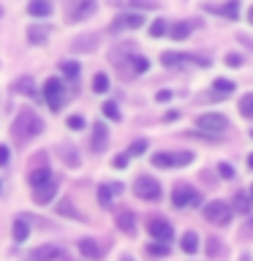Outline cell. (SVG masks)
<instances>
[{"instance_id":"cell-15","label":"cell","mask_w":253,"mask_h":261,"mask_svg":"<svg viewBox=\"0 0 253 261\" xmlns=\"http://www.w3.org/2000/svg\"><path fill=\"white\" fill-rule=\"evenodd\" d=\"M117 228L120 231H125V234H134L136 231V218H134V212H128V210H122V212H117Z\"/></svg>"},{"instance_id":"cell-30","label":"cell","mask_w":253,"mask_h":261,"mask_svg":"<svg viewBox=\"0 0 253 261\" xmlns=\"http://www.w3.org/2000/svg\"><path fill=\"white\" fill-rule=\"evenodd\" d=\"M191 28H193L191 22H177V24H174V28H171L169 33H171V38H177V41H180V38H185L188 33H191Z\"/></svg>"},{"instance_id":"cell-20","label":"cell","mask_w":253,"mask_h":261,"mask_svg":"<svg viewBox=\"0 0 253 261\" xmlns=\"http://www.w3.org/2000/svg\"><path fill=\"white\" fill-rule=\"evenodd\" d=\"M234 93V82L229 79H215L212 82V98H226Z\"/></svg>"},{"instance_id":"cell-7","label":"cell","mask_w":253,"mask_h":261,"mask_svg":"<svg viewBox=\"0 0 253 261\" xmlns=\"http://www.w3.org/2000/svg\"><path fill=\"white\" fill-rule=\"evenodd\" d=\"M44 95H46V103H49V109H60L63 101H65V90H63V82L60 79H46V85H44Z\"/></svg>"},{"instance_id":"cell-41","label":"cell","mask_w":253,"mask_h":261,"mask_svg":"<svg viewBox=\"0 0 253 261\" xmlns=\"http://www.w3.org/2000/svg\"><path fill=\"white\" fill-rule=\"evenodd\" d=\"M242 240H253V218H245V226H242Z\"/></svg>"},{"instance_id":"cell-27","label":"cell","mask_w":253,"mask_h":261,"mask_svg":"<svg viewBox=\"0 0 253 261\" xmlns=\"http://www.w3.org/2000/svg\"><path fill=\"white\" fill-rule=\"evenodd\" d=\"M248 196H250V193H245V191H240V193L234 196V207L240 210L242 215H248V212H250V204H253V199H248Z\"/></svg>"},{"instance_id":"cell-16","label":"cell","mask_w":253,"mask_h":261,"mask_svg":"<svg viewBox=\"0 0 253 261\" xmlns=\"http://www.w3.org/2000/svg\"><path fill=\"white\" fill-rule=\"evenodd\" d=\"M207 11H215V14L229 16V19H237V14H240V0H229L226 6H207Z\"/></svg>"},{"instance_id":"cell-34","label":"cell","mask_w":253,"mask_h":261,"mask_svg":"<svg viewBox=\"0 0 253 261\" xmlns=\"http://www.w3.org/2000/svg\"><path fill=\"white\" fill-rule=\"evenodd\" d=\"M147 253H150V256H169V245L153 242V245H147Z\"/></svg>"},{"instance_id":"cell-31","label":"cell","mask_w":253,"mask_h":261,"mask_svg":"<svg viewBox=\"0 0 253 261\" xmlns=\"http://www.w3.org/2000/svg\"><path fill=\"white\" fill-rule=\"evenodd\" d=\"M93 90L95 93H106V90H109V76H106V73H95L93 76Z\"/></svg>"},{"instance_id":"cell-1","label":"cell","mask_w":253,"mask_h":261,"mask_svg":"<svg viewBox=\"0 0 253 261\" xmlns=\"http://www.w3.org/2000/svg\"><path fill=\"white\" fill-rule=\"evenodd\" d=\"M41 130H44V122H41V117H38L33 109H22V112L14 117V122H11V136H14L16 144L30 142L33 136L41 134Z\"/></svg>"},{"instance_id":"cell-32","label":"cell","mask_w":253,"mask_h":261,"mask_svg":"<svg viewBox=\"0 0 253 261\" xmlns=\"http://www.w3.org/2000/svg\"><path fill=\"white\" fill-rule=\"evenodd\" d=\"M112 185H101V188H98V201H101V207H109V204H112Z\"/></svg>"},{"instance_id":"cell-3","label":"cell","mask_w":253,"mask_h":261,"mask_svg":"<svg viewBox=\"0 0 253 261\" xmlns=\"http://www.w3.org/2000/svg\"><path fill=\"white\" fill-rule=\"evenodd\" d=\"M134 193L139 196V199H144V201H158L161 199V182L144 174V177H139L134 182Z\"/></svg>"},{"instance_id":"cell-4","label":"cell","mask_w":253,"mask_h":261,"mask_svg":"<svg viewBox=\"0 0 253 261\" xmlns=\"http://www.w3.org/2000/svg\"><path fill=\"white\" fill-rule=\"evenodd\" d=\"M95 11V0H68L65 3V16L68 22H82Z\"/></svg>"},{"instance_id":"cell-47","label":"cell","mask_w":253,"mask_h":261,"mask_svg":"<svg viewBox=\"0 0 253 261\" xmlns=\"http://www.w3.org/2000/svg\"><path fill=\"white\" fill-rule=\"evenodd\" d=\"M169 98H171V93H169V90H161V93L155 95V101H161V103H163V101H169Z\"/></svg>"},{"instance_id":"cell-21","label":"cell","mask_w":253,"mask_h":261,"mask_svg":"<svg viewBox=\"0 0 253 261\" xmlns=\"http://www.w3.org/2000/svg\"><path fill=\"white\" fill-rule=\"evenodd\" d=\"M79 250H82V256H87L93 261L101 258V248L95 245V240H79Z\"/></svg>"},{"instance_id":"cell-23","label":"cell","mask_w":253,"mask_h":261,"mask_svg":"<svg viewBox=\"0 0 253 261\" xmlns=\"http://www.w3.org/2000/svg\"><path fill=\"white\" fill-rule=\"evenodd\" d=\"M14 93H19V95H36V85H33L30 76H22V79L14 82Z\"/></svg>"},{"instance_id":"cell-14","label":"cell","mask_w":253,"mask_h":261,"mask_svg":"<svg viewBox=\"0 0 253 261\" xmlns=\"http://www.w3.org/2000/svg\"><path fill=\"white\" fill-rule=\"evenodd\" d=\"M106 139H109V134H106V125L104 122H95L93 125V152H104V147H106Z\"/></svg>"},{"instance_id":"cell-10","label":"cell","mask_w":253,"mask_h":261,"mask_svg":"<svg viewBox=\"0 0 253 261\" xmlns=\"http://www.w3.org/2000/svg\"><path fill=\"white\" fill-rule=\"evenodd\" d=\"M147 231L153 234V240H161L163 245H166V242L171 240V237H174L171 226H169L163 218H150V223H147Z\"/></svg>"},{"instance_id":"cell-46","label":"cell","mask_w":253,"mask_h":261,"mask_svg":"<svg viewBox=\"0 0 253 261\" xmlns=\"http://www.w3.org/2000/svg\"><path fill=\"white\" fill-rule=\"evenodd\" d=\"M125 163H128V155H117V158H114V166H117V169H122Z\"/></svg>"},{"instance_id":"cell-39","label":"cell","mask_w":253,"mask_h":261,"mask_svg":"<svg viewBox=\"0 0 253 261\" xmlns=\"http://www.w3.org/2000/svg\"><path fill=\"white\" fill-rule=\"evenodd\" d=\"M166 30H169V28H166V22H163V19H155V22L150 24V36H155V38L163 36Z\"/></svg>"},{"instance_id":"cell-25","label":"cell","mask_w":253,"mask_h":261,"mask_svg":"<svg viewBox=\"0 0 253 261\" xmlns=\"http://www.w3.org/2000/svg\"><path fill=\"white\" fill-rule=\"evenodd\" d=\"M240 114L245 120H253V93H245L240 98Z\"/></svg>"},{"instance_id":"cell-29","label":"cell","mask_w":253,"mask_h":261,"mask_svg":"<svg viewBox=\"0 0 253 261\" xmlns=\"http://www.w3.org/2000/svg\"><path fill=\"white\" fill-rule=\"evenodd\" d=\"M183 250L185 253H196V250H199V237H196L193 231H188L183 237Z\"/></svg>"},{"instance_id":"cell-37","label":"cell","mask_w":253,"mask_h":261,"mask_svg":"<svg viewBox=\"0 0 253 261\" xmlns=\"http://www.w3.org/2000/svg\"><path fill=\"white\" fill-rule=\"evenodd\" d=\"M104 114H106L109 120H120V109H117V103H114V101H106V103H104Z\"/></svg>"},{"instance_id":"cell-42","label":"cell","mask_w":253,"mask_h":261,"mask_svg":"<svg viewBox=\"0 0 253 261\" xmlns=\"http://www.w3.org/2000/svg\"><path fill=\"white\" fill-rule=\"evenodd\" d=\"M68 128H85V117H79V114H71V117H68Z\"/></svg>"},{"instance_id":"cell-52","label":"cell","mask_w":253,"mask_h":261,"mask_svg":"<svg viewBox=\"0 0 253 261\" xmlns=\"http://www.w3.org/2000/svg\"><path fill=\"white\" fill-rule=\"evenodd\" d=\"M250 136H253V130H250Z\"/></svg>"},{"instance_id":"cell-8","label":"cell","mask_w":253,"mask_h":261,"mask_svg":"<svg viewBox=\"0 0 253 261\" xmlns=\"http://www.w3.org/2000/svg\"><path fill=\"white\" fill-rule=\"evenodd\" d=\"M196 128L204 130V134H223L229 128V120L223 114H201V117L196 120Z\"/></svg>"},{"instance_id":"cell-51","label":"cell","mask_w":253,"mask_h":261,"mask_svg":"<svg viewBox=\"0 0 253 261\" xmlns=\"http://www.w3.org/2000/svg\"><path fill=\"white\" fill-rule=\"evenodd\" d=\"M250 199H253V188H250Z\"/></svg>"},{"instance_id":"cell-49","label":"cell","mask_w":253,"mask_h":261,"mask_svg":"<svg viewBox=\"0 0 253 261\" xmlns=\"http://www.w3.org/2000/svg\"><path fill=\"white\" fill-rule=\"evenodd\" d=\"M248 166H250V169H253V155H250V158H248Z\"/></svg>"},{"instance_id":"cell-13","label":"cell","mask_w":253,"mask_h":261,"mask_svg":"<svg viewBox=\"0 0 253 261\" xmlns=\"http://www.w3.org/2000/svg\"><path fill=\"white\" fill-rule=\"evenodd\" d=\"M55 193H57V182L52 179V182H46V185H41V188L33 191V201H36V204H49Z\"/></svg>"},{"instance_id":"cell-17","label":"cell","mask_w":253,"mask_h":261,"mask_svg":"<svg viewBox=\"0 0 253 261\" xmlns=\"http://www.w3.org/2000/svg\"><path fill=\"white\" fill-rule=\"evenodd\" d=\"M28 179H30V185H33V188H41V185L52 182V171H49L46 166H41V169H33Z\"/></svg>"},{"instance_id":"cell-11","label":"cell","mask_w":253,"mask_h":261,"mask_svg":"<svg viewBox=\"0 0 253 261\" xmlns=\"http://www.w3.org/2000/svg\"><path fill=\"white\" fill-rule=\"evenodd\" d=\"M142 16L139 14H122V16H117V19L112 22V33H122V30H139L142 28Z\"/></svg>"},{"instance_id":"cell-2","label":"cell","mask_w":253,"mask_h":261,"mask_svg":"<svg viewBox=\"0 0 253 261\" xmlns=\"http://www.w3.org/2000/svg\"><path fill=\"white\" fill-rule=\"evenodd\" d=\"M204 218H207L212 226H226L229 220H232V210H229V204L215 199V201L204 204Z\"/></svg>"},{"instance_id":"cell-9","label":"cell","mask_w":253,"mask_h":261,"mask_svg":"<svg viewBox=\"0 0 253 261\" xmlns=\"http://www.w3.org/2000/svg\"><path fill=\"white\" fill-rule=\"evenodd\" d=\"M196 201H199V193L191 185H177L171 191V204L174 207H188V204H196Z\"/></svg>"},{"instance_id":"cell-33","label":"cell","mask_w":253,"mask_h":261,"mask_svg":"<svg viewBox=\"0 0 253 261\" xmlns=\"http://www.w3.org/2000/svg\"><path fill=\"white\" fill-rule=\"evenodd\" d=\"M63 161L68 163V166H79V158H77V150H73L71 144H63Z\"/></svg>"},{"instance_id":"cell-12","label":"cell","mask_w":253,"mask_h":261,"mask_svg":"<svg viewBox=\"0 0 253 261\" xmlns=\"http://www.w3.org/2000/svg\"><path fill=\"white\" fill-rule=\"evenodd\" d=\"M55 258H63V250L57 245H41L30 253V261H55Z\"/></svg>"},{"instance_id":"cell-38","label":"cell","mask_w":253,"mask_h":261,"mask_svg":"<svg viewBox=\"0 0 253 261\" xmlns=\"http://www.w3.org/2000/svg\"><path fill=\"white\" fill-rule=\"evenodd\" d=\"M57 212H60V215H71V218H77V220H82V215L77 210H73V204L71 201H63L60 207H57Z\"/></svg>"},{"instance_id":"cell-45","label":"cell","mask_w":253,"mask_h":261,"mask_svg":"<svg viewBox=\"0 0 253 261\" xmlns=\"http://www.w3.org/2000/svg\"><path fill=\"white\" fill-rule=\"evenodd\" d=\"M6 163H8V147L0 144V166H6Z\"/></svg>"},{"instance_id":"cell-43","label":"cell","mask_w":253,"mask_h":261,"mask_svg":"<svg viewBox=\"0 0 253 261\" xmlns=\"http://www.w3.org/2000/svg\"><path fill=\"white\" fill-rule=\"evenodd\" d=\"M218 171H220V177H223V179H232V177H234V169L229 166V163H220Z\"/></svg>"},{"instance_id":"cell-28","label":"cell","mask_w":253,"mask_h":261,"mask_svg":"<svg viewBox=\"0 0 253 261\" xmlns=\"http://www.w3.org/2000/svg\"><path fill=\"white\" fill-rule=\"evenodd\" d=\"M128 65H131V71H134V73H144L147 68H150V60H147V57H131V60H128Z\"/></svg>"},{"instance_id":"cell-35","label":"cell","mask_w":253,"mask_h":261,"mask_svg":"<svg viewBox=\"0 0 253 261\" xmlns=\"http://www.w3.org/2000/svg\"><path fill=\"white\" fill-rule=\"evenodd\" d=\"M207 253H210L212 258L223 253V248H220V240H218V237H210V240H207Z\"/></svg>"},{"instance_id":"cell-22","label":"cell","mask_w":253,"mask_h":261,"mask_svg":"<svg viewBox=\"0 0 253 261\" xmlns=\"http://www.w3.org/2000/svg\"><path fill=\"white\" fill-rule=\"evenodd\" d=\"M11 234H14V240H16V242H24V240H28V234H30V226H28V220H24V215L14 220V228H11Z\"/></svg>"},{"instance_id":"cell-36","label":"cell","mask_w":253,"mask_h":261,"mask_svg":"<svg viewBox=\"0 0 253 261\" xmlns=\"http://www.w3.org/2000/svg\"><path fill=\"white\" fill-rule=\"evenodd\" d=\"M144 150H147V142H144V139H139V142H134L128 147V158H136V155H142Z\"/></svg>"},{"instance_id":"cell-6","label":"cell","mask_w":253,"mask_h":261,"mask_svg":"<svg viewBox=\"0 0 253 261\" xmlns=\"http://www.w3.org/2000/svg\"><path fill=\"white\" fill-rule=\"evenodd\" d=\"M163 65H199V68H207L210 60L207 57H196V55H183V52H163L161 55Z\"/></svg>"},{"instance_id":"cell-18","label":"cell","mask_w":253,"mask_h":261,"mask_svg":"<svg viewBox=\"0 0 253 261\" xmlns=\"http://www.w3.org/2000/svg\"><path fill=\"white\" fill-rule=\"evenodd\" d=\"M109 6H117V8H144V11H150V8H155V0H109Z\"/></svg>"},{"instance_id":"cell-19","label":"cell","mask_w":253,"mask_h":261,"mask_svg":"<svg viewBox=\"0 0 253 261\" xmlns=\"http://www.w3.org/2000/svg\"><path fill=\"white\" fill-rule=\"evenodd\" d=\"M28 14L30 16H49V14H52V3H49V0H30V3H28Z\"/></svg>"},{"instance_id":"cell-5","label":"cell","mask_w":253,"mask_h":261,"mask_svg":"<svg viewBox=\"0 0 253 261\" xmlns=\"http://www.w3.org/2000/svg\"><path fill=\"white\" fill-rule=\"evenodd\" d=\"M193 161V152H158V155H153V166H161V169H166V166H188V163Z\"/></svg>"},{"instance_id":"cell-48","label":"cell","mask_w":253,"mask_h":261,"mask_svg":"<svg viewBox=\"0 0 253 261\" xmlns=\"http://www.w3.org/2000/svg\"><path fill=\"white\" fill-rule=\"evenodd\" d=\"M248 22L253 24V6H250V11H248Z\"/></svg>"},{"instance_id":"cell-40","label":"cell","mask_w":253,"mask_h":261,"mask_svg":"<svg viewBox=\"0 0 253 261\" xmlns=\"http://www.w3.org/2000/svg\"><path fill=\"white\" fill-rule=\"evenodd\" d=\"M60 68H63V73L68 79H77V73H79V65L77 63H60Z\"/></svg>"},{"instance_id":"cell-24","label":"cell","mask_w":253,"mask_h":261,"mask_svg":"<svg viewBox=\"0 0 253 261\" xmlns=\"http://www.w3.org/2000/svg\"><path fill=\"white\" fill-rule=\"evenodd\" d=\"M95 36H85V38H77V41H73V44H71V49H73V52H93V49H95Z\"/></svg>"},{"instance_id":"cell-50","label":"cell","mask_w":253,"mask_h":261,"mask_svg":"<svg viewBox=\"0 0 253 261\" xmlns=\"http://www.w3.org/2000/svg\"><path fill=\"white\" fill-rule=\"evenodd\" d=\"M120 261H134V258H131V256H122V258H120Z\"/></svg>"},{"instance_id":"cell-44","label":"cell","mask_w":253,"mask_h":261,"mask_svg":"<svg viewBox=\"0 0 253 261\" xmlns=\"http://www.w3.org/2000/svg\"><path fill=\"white\" fill-rule=\"evenodd\" d=\"M226 63L232 65V68H240V65H242V57H240V55H226Z\"/></svg>"},{"instance_id":"cell-26","label":"cell","mask_w":253,"mask_h":261,"mask_svg":"<svg viewBox=\"0 0 253 261\" xmlns=\"http://www.w3.org/2000/svg\"><path fill=\"white\" fill-rule=\"evenodd\" d=\"M46 36H49V30H46V28H38V24L28 28V38H30V44H44Z\"/></svg>"}]
</instances>
